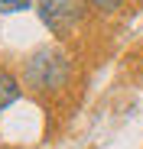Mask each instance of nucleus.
Here are the masks:
<instances>
[{"mask_svg": "<svg viewBox=\"0 0 143 149\" xmlns=\"http://www.w3.org/2000/svg\"><path fill=\"white\" fill-rule=\"evenodd\" d=\"M68 78H72L68 55L62 52V49H52V45L36 49V52L26 58V65H23V81H26L33 91H39V94L65 88Z\"/></svg>", "mask_w": 143, "mask_h": 149, "instance_id": "nucleus-1", "label": "nucleus"}, {"mask_svg": "<svg viewBox=\"0 0 143 149\" xmlns=\"http://www.w3.org/2000/svg\"><path fill=\"white\" fill-rule=\"evenodd\" d=\"M88 0H39V19L49 26L55 36H72L75 33V26L85 19V13H88Z\"/></svg>", "mask_w": 143, "mask_h": 149, "instance_id": "nucleus-2", "label": "nucleus"}, {"mask_svg": "<svg viewBox=\"0 0 143 149\" xmlns=\"http://www.w3.org/2000/svg\"><path fill=\"white\" fill-rule=\"evenodd\" d=\"M13 101H20V78H16L13 71L0 68V110L10 107Z\"/></svg>", "mask_w": 143, "mask_h": 149, "instance_id": "nucleus-3", "label": "nucleus"}, {"mask_svg": "<svg viewBox=\"0 0 143 149\" xmlns=\"http://www.w3.org/2000/svg\"><path fill=\"white\" fill-rule=\"evenodd\" d=\"M94 13H117L124 7V0H88Z\"/></svg>", "mask_w": 143, "mask_h": 149, "instance_id": "nucleus-4", "label": "nucleus"}, {"mask_svg": "<svg viewBox=\"0 0 143 149\" xmlns=\"http://www.w3.org/2000/svg\"><path fill=\"white\" fill-rule=\"evenodd\" d=\"M26 7H33V0H0V13H20Z\"/></svg>", "mask_w": 143, "mask_h": 149, "instance_id": "nucleus-5", "label": "nucleus"}]
</instances>
